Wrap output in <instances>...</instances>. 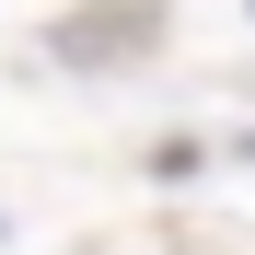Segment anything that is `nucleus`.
Instances as JSON below:
<instances>
[{"label":"nucleus","mask_w":255,"mask_h":255,"mask_svg":"<svg viewBox=\"0 0 255 255\" xmlns=\"http://www.w3.org/2000/svg\"><path fill=\"white\" fill-rule=\"evenodd\" d=\"M244 12H255V0H244Z\"/></svg>","instance_id":"f257e3e1"}]
</instances>
